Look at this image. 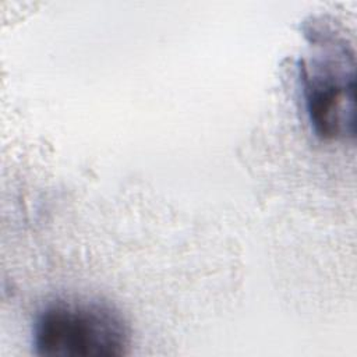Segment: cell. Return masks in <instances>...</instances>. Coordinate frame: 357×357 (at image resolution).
<instances>
[{
  "mask_svg": "<svg viewBox=\"0 0 357 357\" xmlns=\"http://www.w3.org/2000/svg\"><path fill=\"white\" fill-rule=\"evenodd\" d=\"M131 331L112 304L92 298L56 300L36 315L35 351L47 357H114L127 353Z\"/></svg>",
  "mask_w": 357,
  "mask_h": 357,
  "instance_id": "obj_1",
  "label": "cell"
},
{
  "mask_svg": "<svg viewBox=\"0 0 357 357\" xmlns=\"http://www.w3.org/2000/svg\"><path fill=\"white\" fill-rule=\"evenodd\" d=\"M312 53L300 61L305 110L322 139H347L356 132L354 53L344 40L318 35Z\"/></svg>",
  "mask_w": 357,
  "mask_h": 357,
  "instance_id": "obj_2",
  "label": "cell"
}]
</instances>
